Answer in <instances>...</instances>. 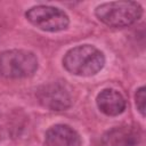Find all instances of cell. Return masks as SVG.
Segmentation results:
<instances>
[{
	"mask_svg": "<svg viewBox=\"0 0 146 146\" xmlns=\"http://www.w3.org/2000/svg\"><path fill=\"white\" fill-rule=\"evenodd\" d=\"M105 64L104 54L91 44H81L70 49L64 58L65 70L74 75L91 76L97 74Z\"/></svg>",
	"mask_w": 146,
	"mask_h": 146,
	"instance_id": "6da1fadb",
	"label": "cell"
},
{
	"mask_svg": "<svg viewBox=\"0 0 146 146\" xmlns=\"http://www.w3.org/2000/svg\"><path fill=\"white\" fill-rule=\"evenodd\" d=\"M95 15L110 27H125L141 17L143 8L136 1H112L97 6Z\"/></svg>",
	"mask_w": 146,
	"mask_h": 146,
	"instance_id": "7a4b0ae2",
	"label": "cell"
},
{
	"mask_svg": "<svg viewBox=\"0 0 146 146\" xmlns=\"http://www.w3.org/2000/svg\"><path fill=\"white\" fill-rule=\"evenodd\" d=\"M38 70L36 56L27 50L11 49L0 54V75L7 79L29 78Z\"/></svg>",
	"mask_w": 146,
	"mask_h": 146,
	"instance_id": "3957f363",
	"label": "cell"
},
{
	"mask_svg": "<svg viewBox=\"0 0 146 146\" xmlns=\"http://www.w3.org/2000/svg\"><path fill=\"white\" fill-rule=\"evenodd\" d=\"M25 17L32 25L46 32L64 31L70 24V19L66 13L57 7L44 5L30 8L25 13Z\"/></svg>",
	"mask_w": 146,
	"mask_h": 146,
	"instance_id": "277c9868",
	"label": "cell"
},
{
	"mask_svg": "<svg viewBox=\"0 0 146 146\" xmlns=\"http://www.w3.org/2000/svg\"><path fill=\"white\" fill-rule=\"evenodd\" d=\"M36 98L43 107L51 111H64L72 105L71 91L62 81L49 82L39 87Z\"/></svg>",
	"mask_w": 146,
	"mask_h": 146,
	"instance_id": "5b68a950",
	"label": "cell"
},
{
	"mask_svg": "<svg viewBox=\"0 0 146 146\" xmlns=\"http://www.w3.org/2000/svg\"><path fill=\"white\" fill-rule=\"evenodd\" d=\"M140 133L137 129L129 125L115 127L104 133L103 146H137Z\"/></svg>",
	"mask_w": 146,
	"mask_h": 146,
	"instance_id": "8992f818",
	"label": "cell"
},
{
	"mask_svg": "<svg viewBox=\"0 0 146 146\" xmlns=\"http://www.w3.org/2000/svg\"><path fill=\"white\" fill-rule=\"evenodd\" d=\"M47 146H80L79 133L66 124H56L48 129L44 138Z\"/></svg>",
	"mask_w": 146,
	"mask_h": 146,
	"instance_id": "52a82bcc",
	"label": "cell"
},
{
	"mask_svg": "<svg viewBox=\"0 0 146 146\" xmlns=\"http://www.w3.org/2000/svg\"><path fill=\"white\" fill-rule=\"evenodd\" d=\"M97 106L104 114L115 116L121 114L125 108V100L123 96L114 89H104L97 96Z\"/></svg>",
	"mask_w": 146,
	"mask_h": 146,
	"instance_id": "ba28073f",
	"label": "cell"
},
{
	"mask_svg": "<svg viewBox=\"0 0 146 146\" xmlns=\"http://www.w3.org/2000/svg\"><path fill=\"white\" fill-rule=\"evenodd\" d=\"M135 99L138 111L141 113V115H145V87H140L136 91Z\"/></svg>",
	"mask_w": 146,
	"mask_h": 146,
	"instance_id": "9c48e42d",
	"label": "cell"
}]
</instances>
